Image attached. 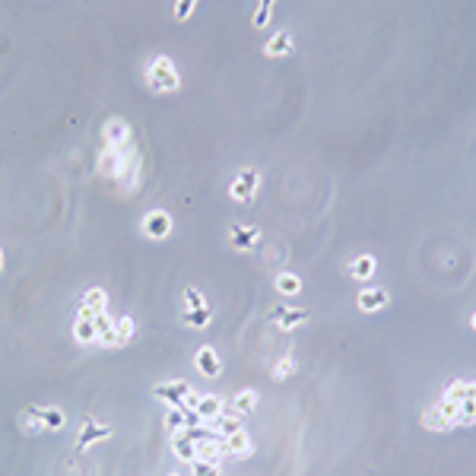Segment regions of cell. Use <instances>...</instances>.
Returning <instances> with one entry per match:
<instances>
[{
	"label": "cell",
	"mask_w": 476,
	"mask_h": 476,
	"mask_svg": "<svg viewBox=\"0 0 476 476\" xmlns=\"http://www.w3.org/2000/svg\"><path fill=\"white\" fill-rule=\"evenodd\" d=\"M169 476H181V473H169Z\"/></svg>",
	"instance_id": "cell-38"
},
{
	"label": "cell",
	"mask_w": 476,
	"mask_h": 476,
	"mask_svg": "<svg viewBox=\"0 0 476 476\" xmlns=\"http://www.w3.org/2000/svg\"><path fill=\"white\" fill-rule=\"evenodd\" d=\"M422 426H426L429 432H444V429H451V422H448V419H444L442 413L432 407V410L422 413Z\"/></svg>",
	"instance_id": "cell-27"
},
{
	"label": "cell",
	"mask_w": 476,
	"mask_h": 476,
	"mask_svg": "<svg viewBox=\"0 0 476 476\" xmlns=\"http://www.w3.org/2000/svg\"><path fill=\"white\" fill-rule=\"evenodd\" d=\"M473 330H476V314H473Z\"/></svg>",
	"instance_id": "cell-37"
},
{
	"label": "cell",
	"mask_w": 476,
	"mask_h": 476,
	"mask_svg": "<svg viewBox=\"0 0 476 476\" xmlns=\"http://www.w3.org/2000/svg\"><path fill=\"white\" fill-rule=\"evenodd\" d=\"M172 451L178 460H184V464H194L197 460V442L188 435V429L184 432H172Z\"/></svg>",
	"instance_id": "cell-15"
},
{
	"label": "cell",
	"mask_w": 476,
	"mask_h": 476,
	"mask_svg": "<svg viewBox=\"0 0 476 476\" xmlns=\"http://www.w3.org/2000/svg\"><path fill=\"white\" fill-rule=\"evenodd\" d=\"M147 86L153 92H178L181 89V76L178 70H175L172 58H165V54H159V58H153L147 64Z\"/></svg>",
	"instance_id": "cell-1"
},
{
	"label": "cell",
	"mask_w": 476,
	"mask_h": 476,
	"mask_svg": "<svg viewBox=\"0 0 476 476\" xmlns=\"http://www.w3.org/2000/svg\"><path fill=\"white\" fill-rule=\"evenodd\" d=\"M292 371H296V362L289 359V356H283V359L277 362V369H273V378H277V381H286Z\"/></svg>",
	"instance_id": "cell-33"
},
{
	"label": "cell",
	"mask_w": 476,
	"mask_h": 476,
	"mask_svg": "<svg viewBox=\"0 0 476 476\" xmlns=\"http://www.w3.org/2000/svg\"><path fill=\"white\" fill-rule=\"evenodd\" d=\"M191 476H222L216 464H206V460H194L191 464Z\"/></svg>",
	"instance_id": "cell-32"
},
{
	"label": "cell",
	"mask_w": 476,
	"mask_h": 476,
	"mask_svg": "<svg viewBox=\"0 0 476 476\" xmlns=\"http://www.w3.org/2000/svg\"><path fill=\"white\" fill-rule=\"evenodd\" d=\"M213 429H216V435L219 438L238 435V432H241V416H235V413H222V416L213 422Z\"/></svg>",
	"instance_id": "cell-24"
},
{
	"label": "cell",
	"mask_w": 476,
	"mask_h": 476,
	"mask_svg": "<svg viewBox=\"0 0 476 476\" xmlns=\"http://www.w3.org/2000/svg\"><path fill=\"white\" fill-rule=\"evenodd\" d=\"M184 308H206L204 292H200V289H194V286L184 289Z\"/></svg>",
	"instance_id": "cell-31"
},
{
	"label": "cell",
	"mask_w": 476,
	"mask_h": 476,
	"mask_svg": "<svg viewBox=\"0 0 476 476\" xmlns=\"http://www.w3.org/2000/svg\"><path fill=\"white\" fill-rule=\"evenodd\" d=\"M102 137H105V147H127L131 127H127L124 118H108L105 127H102Z\"/></svg>",
	"instance_id": "cell-9"
},
{
	"label": "cell",
	"mask_w": 476,
	"mask_h": 476,
	"mask_svg": "<svg viewBox=\"0 0 476 476\" xmlns=\"http://www.w3.org/2000/svg\"><path fill=\"white\" fill-rule=\"evenodd\" d=\"M257 238H261V232L251 229V226H241V222H232L229 226V241L238 251H251L257 245Z\"/></svg>",
	"instance_id": "cell-13"
},
{
	"label": "cell",
	"mask_w": 476,
	"mask_h": 476,
	"mask_svg": "<svg viewBox=\"0 0 476 476\" xmlns=\"http://www.w3.org/2000/svg\"><path fill=\"white\" fill-rule=\"evenodd\" d=\"M25 432H29V435H32V432H35V435H39V432H45V426H41V422H39V419H35V416H29V413H25Z\"/></svg>",
	"instance_id": "cell-35"
},
{
	"label": "cell",
	"mask_w": 476,
	"mask_h": 476,
	"mask_svg": "<svg viewBox=\"0 0 476 476\" xmlns=\"http://www.w3.org/2000/svg\"><path fill=\"white\" fill-rule=\"evenodd\" d=\"M263 54H267V58H286V54H292V35L277 32L267 45H263Z\"/></svg>",
	"instance_id": "cell-18"
},
{
	"label": "cell",
	"mask_w": 476,
	"mask_h": 476,
	"mask_svg": "<svg viewBox=\"0 0 476 476\" xmlns=\"http://www.w3.org/2000/svg\"><path fill=\"white\" fill-rule=\"evenodd\" d=\"M194 10H197L194 0H178V3H175V19H188Z\"/></svg>",
	"instance_id": "cell-34"
},
{
	"label": "cell",
	"mask_w": 476,
	"mask_h": 476,
	"mask_svg": "<svg viewBox=\"0 0 476 476\" xmlns=\"http://www.w3.org/2000/svg\"><path fill=\"white\" fill-rule=\"evenodd\" d=\"M273 286H277V292L283 299H296L299 292H302V279H299V273H289L286 270V273H279Z\"/></svg>",
	"instance_id": "cell-20"
},
{
	"label": "cell",
	"mask_w": 476,
	"mask_h": 476,
	"mask_svg": "<svg viewBox=\"0 0 476 476\" xmlns=\"http://www.w3.org/2000/svg\"><path fill=\"white\" fill-rule=\"evenodd\" d=\"M270 17H273V0H263V3H257L251 25H255V29H263V25H270Z\"/></svg>",
	"instance_id": "cell-28"
},
{
	"label": "cell",
	"mask_w": 476,
	"mask_h": 476,
	"mask_svg": "<svg viewBox=\"0 0 476 476\" xmlns=\"http://www.w3.org/2000/svg\"><path fill=\"white\" fill-rule=\"evenodd\" d=\"M140 153L137 149H127V147H105L99 156V175L102 178H111V181H121L127 165L137 159Z\"/></svg>",
	"instance_id": "cell-2"
},
{
	"label": "cell",
	"mask_w": 476,
	"mask_h": 476,
	"mask_svg": "<svg viewBox=\"0 0 476 476\" xmlns=\"http://www.w3.org/2000/svg\"><path fill=\"white\" fill-rule=\"evenodd\" d=\"M476 422V400H464L460 403V413H457V422L454 426H473Z\"/></svg>",
	"instance_id": "cell-30"
},
{
	"label": "cell",
	"mask_w": 476,
	"mask_h": 476,
	"mask_svg": "<svg viewBox=\"0 0 476 476\" xmlns=\"http://www.w3.org/2000/svg\"><path fill=\"white\" fill-rule=\"evenodd\" d=\"M194 365H197V371L204 378H219V371H222V362L213 346H200L197 356H194Z\"/></svg>",
	"instance_id": "cell-12"
},
{
	"label": "cell",
	"mask_w": 476,
	"mask_h": 476,
	"mask_svg": "<svg viewBox=\"0 0 476 476\" xmlns=\"http://www.w3.org/2000/svg\"><path fill=\"white\" fill-rule=\"evenodd\" d=\"M0 270H3V251H0Z\"/></svg>",
	"instance_id": "cell-36"
},
{
	"label": "cell",
	"mask_w": 476,
	"mask_h": 476,
	"mask_svg": "<svg viewBox=\"0 0 476 476\" xmlns=\"http://www.w3.org/2000/svg\"><path fill=\"white\" fill-rule=\"evenodd\" d=\"M222 444H226V454H232V457H251V454H255V444H251L245 429H241L238 435L222 438Z\"/></svg>",
	"instance_id": "cell-17"
},
{
	"label": "cell",
	"mask_w": 476,
	"mask_h": 476,
	"mask_svg": "<svg viewBox=\"0 0 476 476\" xmlns=\"http://www.w3.org/2000/svg\"><path fill=\"white\" fill-rule=\"evenodd\" d=\"M74 340H76L80 346L99 343V330H96V324H92L89 318H76V324H74Z\"/></svg>",
	"instance_id": "cell-21"
},
{
	"label": "cell",
	"mask_w": 476,
	"mask_h": 476,
	"mask_svg": "<svg viewBox=\"0 0 476 476\" xmlns=\"http://www.w3.org/2000/svg\"><path fill=\"white\" fill-rule=\"evenodd\" d=\"M133 330H137L133 318H118L115 321V346H127V343H131Z\"/></svg>",
	"instance_id": "cell-26"
},
{
	"label": "cell",
	"mask_w": 476,
	"mask_h": 476,
	"mask_svg": "<svg viewBox=\"0 0 476 476\" xmlns=\"http://www.w3.org/2000/svg\"><path fill=\"white\" fill-rule=\"evenodd\" d=\"M111 438V426H102V422H83L80 435H76V451H86L96 442H105Z\"/></svg>",
	"instance_id": "cell-7"
},
{
	"label": "cell",
	"mask_w": 476,
	"mask_h": 476,
	"mask_svg": "<svg viewBox=\"0 0 476 476\" xmlns=\"http://www.w3.org/2000/svg\"><path fill=\"white\" fill-rule=\"evenodd\" d=\"M29 416H35L45 426V432H61V429L67 426V416L64 410H54V407H29Z\"/></svg>",
	"instance_id": "cell-8"
},
{
	"label": "cell",
	"mask_w": 476,
	"mask_h": 476,
	"mask_svg": "<svg viewBox=\"0 0 476 476\" xmlns=\"http://www.w3.org/2000/svg\"><path fill=\"white\" fill-rule=\"evenodd\" d=\"M188 407L200 416V422H216V419L226 413V403H222V397H216V394H191Z\"/></svg>",
	"instance_id": "cell-4"
},
{
	"label": "cell",
	"mask_w": 476,
	"mask_h": 476,
	"mask_svg": "<svg viewBox=\"0 0 476 476\" xmlns=\"http://www.w3.org/2000/svg\"><path fill=\"white\" fill-rule=\"evenodd\" d=\"M194 394L188 381H162V385H153V397L162 400L169 410H181L188 407V397Z\"/></svg>",
	"instance_id": "cell-3"
},
{
	"label": "cell",
	"mask_w": 476,
	"mask_h": 476,
	"mask_svg": "<svg viewBox=\"0 0 476 476\" xmlns=\"http://www.w3.org/2000/svg\"><path fill=\"white\" fill-rule=\"evenodd\" d=\"M210 318H213V308H210V305H206V308H184V312H181V321L194 330H204L206 324H210Z\"/></svg>",
	"instance_id": "cell-22"
},
{
	"label": "cell",
	"mask_w": 476,
	"mask_h": 476,
	"mask_svg": "<svg viewBox=\"0 0 476 476\" xmlns=\"http://www.w3.org/2000/svg\"><path fill=\"white\" fill-rule=\"evenodd\" d=\"M375 270H378V263H375V257H371V255H359L353 263H349V277L362 279V283L375 277Z\"/></svg>",
	"instance_id": "cell-23"
},
{
	"label": "cell",
	"mask_w": 476,
	"mask_h": 476,
	"mask_svg": "<svg viewBox=\"0 0 476 476\" xmlns=\"http://www.w3.org/2000/svg\"><path fill=\"white\" fill-rule=\"evenodd\" d=\"M435 410L442 413V416L454 426V422H457V413H460V400H451V397H442V403H438Z\"/></svg>",
	"instance_id": "cell-29"
},
{
	"label": "cell",
	"mask_w": 476,
	"mask_h": 476,
	"mask_svg": "<svg viewBox=\"0 0 476 476\" xmlns=\"http://www.w3.org/2000/svg\"><path fill=\"white\" fill-rule=\"evenodd\" d=\"M99 312H105V289H86L80 299V318H96Z\"/></svg>",
	"instance_id": "cell-16"
},
{
	"label": "cell",
	"mask_w": 476,
	"mask_h": 476,
	"mask_svg": "<svg viewBox=\"0 0 476 476\" xmlns=\"http://www.w3.org/2000/svg\"><path fill=\"white\" fill-rule=\"evenodd\" d=\"M270 318L279 321V327L283 330H292V327H299V324H305V321L312 318V312H308V308H286V305H277V308L270 312Z\"/></svg>",
	"instance_id": "cell-10"
},
{
	"label": "cell",
	"mask_w": 476,
	"mask_h": 476,
	"mask_svg": "<svg viewBox=\"0 0 476 476\" xmlns=\"http://www.w3.org/2000/svg\"><path fill=\"white\" fill-rule=\"evenodd\" d=\"M143 235L153 238V241H162V238L172 235V216L165 210H149L143 216Z\"/></svg>",
	"instance_id": "cell-6"
},
{
	"label": "cell",
	"mask_w": 476,
	"mask_h": 476,
	"mask_svg": "<svg viewBox=\"0 0 476 476\" xmlns=\"http://www.w3.org/2000/svg\"><path fill=\"white\" fill-rule=\"evenodd\" d=\"M257 410V391H251V387H245V391H238L235 397H232V413L235 416H248V413Z\"/></svg>",
	"instance_id": "cell-19"
},
{
	"label": "cell",
	"mask_w": 476,
	"mask_h": 476,
	"mask_svg": "<svg viewBox=\"0 0 476 476\" xmlns=\"http://www.w3.org/2000/svg\"><path fill=\"white\" fill-rule=\"evenodd\" d=\"M222 457H226V444H222L219 435H210V438H200L197 442V460H206V464H216L219 467Z\"/></svg>",
	"instance_id": "cell-14"
},
{
	"label": "cell",
	"mask_w": 476,
	"mask_h": 476,
	"mask_svg": "<svg viewBox=\"0 0 476 476\" xmlns=\"http://www.w3.org/2000/svg\"><path fill=\"white\" fill-rule=\"evenodd\" d=\"M444 397H451V400H476V381H451L448 385V394Z\"/></svg>",
	"instance_id": "cell-25"
},
{
	"label": "cell",
	"mask_w": 476,
	"mask_h": 476,
	"mask_svg": "<svg viewBox=\"0 0 476 476\" xmlns=\"http://www.w3.org/2000/svg\"><path fill=\"white\" fill-rule=\"evenodd\" d=\"M257 184H261V175H257L255 169H241L238 178L229 184V197L238 200V204H251L257 194Z\"/></svg>",
	"instance_id": "cell-5"
},
{
	"label": "cell",
	"mask_w": 476,
	"mask_h": 476,
	"mask_svg": "<svg viewBox=\"0 0 476 476\" xmlns=\"http://www.w3.org/2000/svg\"><path fill=\"white\" fill-rule=\"evenodd\" d=\"M391 302V292H387V289H362L359 296H356V305H359V312H381V308H385V305Z\"/></svg>",
	"instance_id": "cell-11"
}]
</instances>
